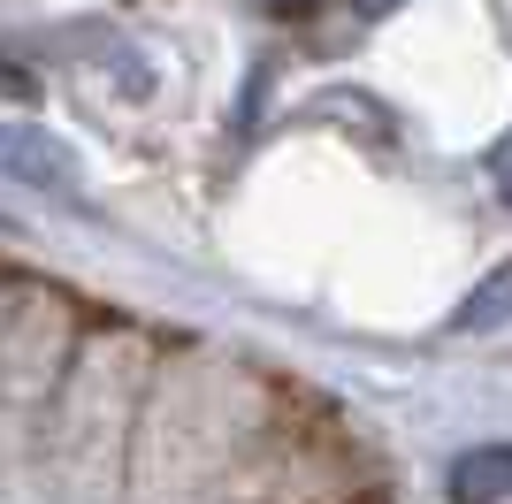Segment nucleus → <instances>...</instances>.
<instances>
[{
  "label": "nucleus",
  "mask_w": 512,
  "mask_h": 504,
  "mask_svg": "<svg viewBox=\"0 0 512 504\" xmlns=\"http://www.w3.org/2000/svg\"><path fill=\"white\" fill-rule=\"evenodd\" d=\"M360 16H390V8H406V0H352Z\"/></svg>",
  "instance_id": "nucleus-4"
},
{
  "label": "nucleus",
  "mask_w": 512,
  "mask_h": 504,
  "mask_svg": "<svg viewBox=\"0 0 512 504\" xmlns=\"http://www.w3.org/2000/svg\"><path fill=\"white\" fill-rule=\"evenodd\" d=\"M512 321V260H497L482 283H474L459 306H451V329L459 336H482V329H505Z\"/></svg>",
  "instance_id": "nucleus-3"
},
{
  "label": "nucleus",
  "mask_w": 512,
  "mask_h": 504,
  "mask_svg": "<svg viewBox=\"0 0 512 504\" xmlns=\"http://www.w3.org/2000/svg\"><path fill=\"white\" fill-rule=\"evenodd\" d=\"M0 176L39 184V191H69L77 184V161H69L62 138H46V130H0Z\"/></svg>",
  "instance_id": "nucleus-1"
},
{
  "label": "nucleus",
  "mask_w": 512,
  "mask_h": 504,
  "mask_svg": "<svg viewBox=\"0 0 512 504\" xmlns=\"http://www.w3.org/2000/svg\"><path fill=\"white\" fill-rule=\"evenodd\" d=\"M444 489H451V504H505L512 497V443H474V451H459Z\"/></svg>",
  "instance_id": "nucleus-2"
},
{
  "label": "nucleus",
  "mask_w": 512,
  "mask_h": 504,
  "mask_svg": "<svg viewBox=\"0 0 512 504\" xmlns=\"http://www.w3.org/2000/svg\"><path fill=\"white\" fill-rule=\"evenodd\" d=\"M268 8H276V16H306V8H314V0H268Z\"/></svg>",
  "instance_id": "nucleus-5"
},
{
  "label": "nucleus",
  "mask_w": 512,
  "mask_h": 504,
  "mask_svg": "<svg viewBox=\"0 0 512 504\" xmlns=\"http://www.w3.org/2000/svg\"><path fill=\"white\" fill-rule=\"evenodd\" d=\"M497 191H505V207H512V153H505V168H497Z\"/></svg>",
  "instance_id": "nucleus-6"
}]
</instances>
